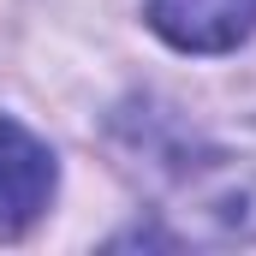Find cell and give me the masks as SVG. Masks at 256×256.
<instances>
[{
  "mask_svg": "<svg viewBox=\"0 0 256 256\" xmlns=\"http://www.w3.org/2000/svg\"><path fill=\"white\" fill-rule=\"evenodd\" d=\"M54 196V155L42 137L18 126V120H0V238H18L42 220Z\"/></svg>",
  "mask_w": 256,
  "mask_h": 256,
  "instance_id": "obj_1",
  "label": "cell"
},
{
  "mask_svg": "<svg viewBox=\"0 0 256 256\" xmlns=\"http://www.w3.org/2000/svg\"><path fill=\"white\" fill-rule=\"evenodd\" d=\"M149 30L179 54H226L256 30V0H149Z\"/></svg>",
  "mask_w": 256,
  "mask_h": 256,
  "instance_id": "obj_2",
  "label": "cell"
}]
</instances>
